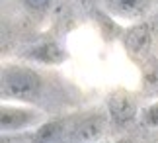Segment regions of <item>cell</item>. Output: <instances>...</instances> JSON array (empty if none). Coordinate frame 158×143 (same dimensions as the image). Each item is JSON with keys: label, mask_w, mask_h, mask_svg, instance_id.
I'll use <instances>...</instances> for the list:
<instances>
[{"label": "cell", "mask_w": 158, "mask_h": 143, "mask_svg": "<svg viewBox=\"0 0 158 143\" xmlns=\"http://www.w3.org/2000/svg\"><path fill=\"white\" fill-rule=\"evenodd\" d=\"M43 90V78L27 65L10 63L0 71V94L4 100L33 102Z\"/></svg>", "instance_id": "cell-1"}, {"label": "cell", "mask_w": 158, "mask_h": 143, "mask_svg": "<svg viewBox=\"0 0 158 143\" xmlns=\"http://www.w3.org/2000/svg\"><path fill=\"white\" fill-rule=\"evenodd\" d=\"M43 112L31 106H8L2 104L0 106V132L4 135L16 133V132H26L29 127L41 126L43 120Z\"/></svg>", "instance_id": "cell-2"}, {"label": "cell", "mask_w": 158, "mask_h": 143, "mask_svg": "<svg viewBox=\"0 0 158 143\" xmlns=\"http://www.w3.org/2000/svg\"><path fill=\"white\" fill-rule=\"evenodd\" d=\"M107 118L104 112H90L80 120H74L63 143H96L104 137Z\"/></svg>", "instance_id": "cell-3"}, {"label": "cell", "mask_w": 158, "mask_h": 143, "mask_svg": "<svg viewBox=\"0 0 158 143\" xmlns=\"http://www.w3.org/2000/svg\"><path fill=\"white\" fill-rule=\"evenodd\" d=\"M107 114L113 123L117 126H127L137 118L139 114V100L133 92L125 88H117L107 96Z\"/></svg>", "instance_id": "cell-4"}, {"label": "cell", "mask_w": 158, "mask_h": 143, "mask_svg": "<svg viewBox=\"0 0 158 143\" xmlns=\"http://www.w3.org/2000/svg\"><path fill=\"white\" fill-rule=\"evenodd\" d=\"M121 41L129 57H144L152 45V28L147 22H137L125 29Z\"/></svg>", "instance_id": "cell-5"}, {"label": "cell", "mask_w": 158, "mask_h": 143, "mask_svg": "<svg viewBox=\"0 0 158 143\" xmlns=\"http://www.w3.org/2000/svg\"><path fill=\"white\" fill-rule=\"evenodd\" d=\"M150 0H104V8L117 20H139L148 10Z\"/></svg>", "instance_id": "cell-6"}, {"label": "cell", "mask_w": 158, "mask_h": 143, "mask_svg": "<svg viewBox=\"0 0 158 143\" xmlns=\"http://www.w3.org/2000/svg\"><path fill=\"white\" fill-rule=\"evenodd\" d=\"M74 122V120H72ZM69 118H59V120H47L35 129L31 143H63L69 129L72 126Z\"/></svg>", "instance_id": "cell-7"}, {"label": "cell", "mask_w": 158, "mask_h": 143, "mask_svg": "<svg viewBox=\"0 0 158 143\" xmlns=\"http://www.w3.org/2000/svg\"><path fill=\"white\" fill-rule=\"evenodd\" d=\"M26 57L37 61V63H45V65H59L60 61H64L66 55H64V51L57 45V43H53V41H43V43L33 45V47L26 53Z\"/></svg>", "instance_id": "cell-8"}, {"label": "cell", "mask_w": 158, "mask_h": 143, "mask_svg": "<svg viewBox=\"0 0 158 143\" xmlns=\"http://www.w3.org/2000/svg\"><path fill=\"white\" fill-rule=\"evenodd\" d=\"M143 122H144V126H147V127H158V100L144 108Z\"/></svg>", "instance_id": "cell-9"}, {"label": "cell", "mask_w": 158, "mask_h": 143, "mask_svg": "<svg viewBox=\"0 0 158 143\" xmlns=\"http://www.w3.org/2000/svg\"><path fill=\"white\" fill-rule=\"evenodd\" d=\"M23 4V8H27L29 12H45L53 4V0H20Z\"/></svg>", "instance_id": "cell-10"}, {"label": "cell", "mask_w": 158, "mask_h": 143, "mask_svg": "<svg viewBox=\"0 0 158 143\" xmlns=\"http://www.w3.org/2000/svg\"><path fill=\"white\" fill-rule=\"evenodd\" d=\"M154 24L158 26V6H156V12H154Z\"/></svg>", "instance_id": "cell-11"}]
</instances>
